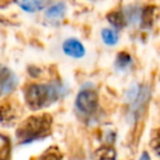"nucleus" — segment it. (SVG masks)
<instances>
[{
	"label": "nucleus",
	"instance_id": "f257e3e1",
	"mask_svg": "<svg viewBox=\"0 0 160 160\" xmlns=\"http://www.w3.org/2000/svg\"><path fill=\"white\" fill-rule=\"evenodd\" d=\"M65 92L60 82L31 83L24 90V101L31 110L38 111L59 100Z\"/></svg>",
	"mask_w": 160,
	"mask_h": 160
},
{
	"label": "nucleus",
	"instance_id": "f03ea898",
	"mask_svg": "<svg viewBox=\"0 0 160 160\" xmlns=\"http://www.w3.org/2000/svg\"><path fill=\"white\" fill-rule=\"evenodd\" d=\"M53 118L47 113L35 114L20 123L16 131V137L20 144H30L47 137L52 132Z\"/></svg>",
	"mask_w": 160,
	"mask_h": 160
},
{
	"label": "nucleus",
	"instance_id": "7ed1b4c3",
	"mask_svg": "<svg viewBox=\"0 0 160 160\" xmlns=\"http://www.w3.org/2000/svg\"><path fill=\"white\" fill-rule=\"evenodd\" d=\"M75 104L77 110L83 115H93L98 110L99 96L92 83L82 86L76 97Z\"/></svg>",
	"mask_w": 160,
	"mask_h": 160
},
{
	"label": "nucleus",
	"instance_id": "20e7f679",
	"mask_svg": "<svg viewBox=\"0 0 160 160\" xmlns=\"http://www.w3.org/2000/svg\"><path fill=\"white\" fill-rule=\"evenodd\" d=\"M150 92L147 87H140L134 85L129 88L126 93V99L131 104V115L134 118H137L142 113V110L149 99Z\"/></svg>",
	"mask_w": 160,
	"mask_h": 160
},
{
	"label": "nucleus",
	"instance_id": "39448f33",
	"mask_svg": "<svg viewBox=\"0 0 160 160\" xmlns=\"http://www.w3.org/2000/svg\"><path fill=\"white\" fill-rule=\"evenodd\" d=\"M19 83L18 76L10 68L0 65V97L9 96Z\"/></svg>",
	"mask_w": 160,
	"mask_h": 160
},
{
	"label": "nucleus",
	"instance_id": "423d86ee",
	"mask_svg": "<svg viewBox=\"0 0 160 160\" xmlns=\"http://www.w3.org/2000/svg\"><path fill=\"white\" fill-rule=\"evenodd\" d=\"M19 116L18 103L2 99L0 100V124H10L13 123Z\"/></svg>",
	"mask_w": 160,
	"mask_h": 160
},
{
	"label": "nucleus",
	"instance_id": "0eeeda50",
	"mask_svg": "<svg viewBox=\"0 0 160 160\" xmlns=\"http://www.w3.org/2000/svg\"><path fill=\"white\" fill-rule=\"evenodd\" d=\"M62 52L65 55L73 58V59H80V58L85 57L86 55V48L83 44L77 38H67L62 43Z\"/></svg>",
	"mask_w": 160,
	"mask_h": 160
},
{
	"label": "nucleus",
	"instance_id": "6e6552de",
	"mask_svg": "<svg viewBox=\"0 0 160 160\" xmlns=\"http://www.w3.org/2000/svg\"><path fill=\"white\" fill-rule=\"evenodd\" d=\"M67 11V6L64 1L56 2L48 7L45 11V18L51 22H59L65 18Z\"/></svg>",
	"mask_w": 160,
	"mask_h": 160
},
{
	"label": "nucleus",
	"instance_id": "1a4fd4ad",
	"mask_svg": "<svg viewBox=\"0 0 160 160\" xmlns=\"http://www.w3.org/2000/svg\"><path fill=\"white\" fill-rule=\"evenodd\" d=\"M48 0H19L18 5L23 11L34 13L43 10L46 7Z\"/></svg>",
	"mask_w": 160,
	"mask_h": 160
},
{
	"label": "nucleus",
	"instance_id": "9d476101",
	"mask_svg": "<svg viewBox=\"0 0 160 160\" xmlns=\"http://www.w3.org/2000/svg\"><path fill=\"white\" fill-rule=\"evenodd\" d=\"M107 19L115 29H122L126 22L124 13L121 11H112L111 13L108 14Z\"/></svg>",
	"mask_w": 160,
	"mask_h": 160
},
{
	"label": "nucleus",
	"instance_id": "9b49d317",
	"mask_svg": "<svg viewBox=\"0 0 160 160\" xmlns=\"http://www.w3.org/2000/svg\"><path fill=\"white\" fill-rule=\"evenodd\" d=\"M11 145L7 136L0 134V160H10Z\"/></svg>",
	"mask_w": 160,
	"mask_h": 160
},
{
	"label": "nucleus",
	"instance_id": "f8f14e48",
	"mask_svg": "<svg viewBox=\"0 0 160 160\" xmlns=\"http://www.w3.org/2000/svg\"><path fill=\"white\" fill-rule=\"evenodd\" d=\"M96 160H116V152L110 146L101 147L96 151Z\"/></svg>",
	"mask_w": 160,
	"mask_h": 160
},
{
	"label": "nucleus",
	"instance_id": "ddd939ff",
	"mask_svg": "<svg viewBox=\"0 0 160 160\" xmlns=\"http://www.w3.org/2000/svg\"><path fill=\"white\" fill-rule=\"evenodd\" d=\"M34 160H62V155L57 147H49Z\"/></svg>",
	"mask_w": 160,
	"mask_h": 160
},
{
	"label": "nucleus",
	"instance_id": "4468645a",
	"mask_svg": "<svg viewBox=\"0 0 160 160\" xmlns=\"http://www.w3.org/2000/svg\"><path fill=\"white\" fill-rule=\"evenodd\" d=\"M133 62L131 55L126 52H121L115 60V67L118 70H126Z\"/></svg>",
	"mask_w": 160,
	"mask_h": 160
},
{
	"label": "nucleus",
	"instance_id": "2eb2a0df",
	"mask_svg": "<svg viewBox=\"0 0 160 160\" xmlns=\"http://www.w3.org/2000/svg\"><path fill=\"white\" fill-rule=\"evenodd\" d=\"M101 38L104 44L109 46H113L118 42V34L112 29H103L101 32Z\"/></svg>",
	"mask_w": 160,
	"mask_h": 160
},
{
	"label": "nucleus",
	"instance_id": "dca6fc26",
	"mask_svg": "<svg viewBox=\"0 0 160 160\" xmlns=\"http://www.w3.org/2000/svg\"><path fill=\"white\" fill-rule=\"evenodd\" d=\"M151 147L155 152L160 157V128L156 129L151 137Z\"/></svg>",
	"mask_w": 160,
	"mask_h": 160
},
{
	"label": "nucleus",
	"instance_id": "f3484780",
	"mask_svg": "<svg viewBox=\"0 0 160 160\" xmlns=\"http://www.w3.org/2000/svg\"><path fill=\"white\" fill-rule=\"evenodd\" d=\"M139 160H150V157H149L148 152H146V151H144V152L142 153V156H140Z\"/></svg>",
	"mask_w": 160,
	"mask_h": 160
}]
</instances>
